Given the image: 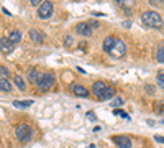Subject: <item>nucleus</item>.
Returning a JSON list of instances; mask_svg holds the SVG:
<instances>
[{"label": "nucleus", "instance_id": "20", "mask_svg": "<svg viewBox=\"0 0 164 148\" xmlns=\"http://www.w3.org/2000/svg\"><path fill=\"white\" fill-rule=\"evenodd\" d=\"M123 104V99L121 97H115V99H112V102H110V106L112 107H115V109H118V107Z\"/></svg>", "mask_w": 164, "mask_h": 148}, {"label": "nucleus", "instance_id": "21", "mask_svg": "<svg viewBox=\"0 0 164 148\" xmlns=\"http://www.w3.org/2000/svg\"><path fill=\"white\" fill-rule=\"evenodd\" d=\"M64 45H66V48H72V45H74V38H72L71 35H67L64 38Z\"/></svg>", "mask_w": 164, "mask_h": 148}, {"label": "nucleus", "instance_id": "28", "mask_svg": "<svg viewBox=\"0 0 164 148\" xmlns=\"http://www.w3.org/2000/svg\"><path fill=\"white\" fill-rule=\"evenodd\" d=\"M154 140L159 141V143H164V137H161V135H156V137H154Z\"/></svg>", "mask_w": 164, "mask_h": 148}, {"label": "nucleus", "instance_id": "22", "mask_svg": "<svg viewBox=\"0 0 164 148\" xmlns=\"http://www.w3.org/2000/svg\"><path fill=\"white\" fill-rule=\"evenodd\" d=\"M157 86H159V87H163L164 89V71H161L159 74H157Z\"/></svg>", "mask_w": 164, "mask_h": 148}, {"label": "nucleus", "instance_id": "26", "mask_svg": "<svg viewBox=\"0 0 164 148\" xmlns=\"http://www.w3.org/2000/svg\"><path fill=\"white\" fill-rule=\"evenodd\" d=\"M0 74H2V76H5V78H7V76H8V74H10V73H8V69H7V67L0 66Z\"/></svg>", "mask_w": 164, "mask_h": 148}, {"label": "nucleus", "instance_id": "4", "mask_svg": "<svg viewBox=\"0 0 164 148\" xmlns=\"http://www.w3.org/2000/svg\"><path fill=\"white\" fill-rule=\"evenodd\" d=\"M110 54L113 58H117V59H121V58L126 54V45H125V41H121V40H115V45H113V48H112Z\"/></svg>", "mask_w": 164, "mask_h": 148}, {"label": "nucleus", "instance_id": "11", "mask_svg": "<svg viewBox=\"0 0 164 148\" xmlns=\"http://www.w3.org/2000/svg\"><path fill=\"white\" fill-rule=\"evenodd\" d=\"M105 89H107V84H105L104 81H97V82H94V86H92V94L95 95V97H99Z\"/></svg>", "mask_w": 164, "mask_h": 148}, {"label": "nucleus", "instance_id": "19", "mask_svg": "<svg viewBox=\"0 0 164 148\" xmlns=\"http://www.w3.org/2000/svg\"><path fill=\"white\" fill-rule=\"evenodd\" d=\"M156 59L157 63H164V45H161L156 51Z\"/></svg>", "mask_w": 164, "mask_h": 148}, {"label": "nucleus", "instance_id": "5", "mask_svg": "<svg viewBox=\"0 0 164 148\" xmlns=\"http://www.w3.org/2000/svg\"><path fill=\"white\" fill-rule=\"evenodd\" d=\"M53 10H54L53 4H51L49 0H44L38 8V17L41 18V20H46V18H49L51 15H53Z\"/></svg>", "mask_w": 164, "mask_h": 148}, {"label": "nucleus", "instance_id": "13", "mask_svg": "<svg viewBox=\"0 0 164 148\" xmlns=\"http://www.w3.org/2000/svg\"><path fill=\"white\" fill-rule=\"evenodd\" d=\"M115 40H117V38H113V36H107V38L104 40V45H102L104 51L110 53V51H112V48H113V45H115Z\"/></svg>", "mask_w": 164, "mask_h": 148}, {"label": "nucleus", "instance_id": "9", "mask_svg": "<svg viewBox=\"0 0 164 148\" xmlns=\"http://www.w3.org/2000/svg\"><path fill=\"white\" fill-rule=\"evenodd\" d=\"M71 91H72V94L77 95V97H87V95H89V91H87L84 86H81V84H72Z\"/></svg>", "mask_w": 164, "mask_h": 148}, {"label": "nucleus", "instance_id": "29", "mask_svg": "<svg viewBox=\"0 0 164 148\" xmlns=\"http://www.w3.org/2000/svg\"><path fill=\"white\" fill-rule=\"evenodd\" d=\"M146 92H148V94H153L154 87H153V86H146Z\"/></svg>", "mask_w": 164, "mask_h": 148}, {"label": "nucleus", "instance_id": "25", "mask_svg": "<svg viewBox=\"0 0 164 148\" xmlns=\"http://www.w3.org/2000/svg\"><path fill=\"white\" fill-rule=\"evenodd\" d=\"M149 4L154 5V7H161V5H164L163 0H149Z\"/></svg>", "mask_w": 164, "mask_h": 148}, {"label": "nucleus", "instance_id": "8", "mask_svg": "<svg viewBox=\"0 0 164 148\" xmlns=\"http://www.w3.org/2000/svg\"><path fill=\"white\" fill-rule=\"evenodd\" d=\"M15 49V45L10 41L8 38H0V51H4L5 54L12 53Z\"/></svg>", "mask_w": 164, "mask_h": 148}, {"label": "nucleus", "instance_id": "7", "mask_svg": "<svg viewBox=\"0 0 164 148\" xmlns=\"http://www.w3.org/2000/svg\"><path fill=\"white\" fill-rule=\"evenodd\" d=\"M75 32L81 36H84V38H89V36L92 35V28H90L89 23H79L77 26H75Z\"/></svg>", "mask_w": 164, "mask_h": 148}, {"label": "nucleus", "instance_id": "31", "mask_svg": "<svg viewBox=\"0 0 164 148\" xmlns=\"http://www.w3.org/2000/svg\"><path fill=\"white\" fill-rule=\"evenodd\" d=\"M90 28H99V23H97V21H90Z\"/></svg>", "mask_w": 164, "mask_h": 148}, {"label": "nucleus", "instance_id": "12", "mask_svg": "<svg viewBox=\"0 0 164 148\" xmlns=\"http://www.w3.org/2000/svg\"><path fill=\"white\" fill-rule=\"evenodd\" d=\"M113 95H115V89L113 87H110V86H107V89H105L102 94L99 95V100H112L113 99Z\"/></svg>", "mask_w": 164, "mask_h": 148}, {"label": "nucleus", "instance_id": "33", "mask_svg": "<svg viewBox=\"0 0 164 148\" xmlns=\"http://www.w3.org/2000/svg\"><path fill=\"white\" fill-rule=\"evenodd\" d=\"M89 148H95V145H89Z\"/></svg>", "mask_w": 164, "mask_h": 148}, {"label": "nucleus", "instance_id": "16", "mask_svg": "<svg viewBox=\"0 0 164 148\" xmlns=\"http://www.w3.org/2000/svg\"><path fill=\"white\" fill-rule=\"evenodd\" d=\"M39 76H41V74H39L38 69H35V67L28 71V79H30V82H33V84H36V82H38Z\"/></svg>", "mask_w": 164, "mask_h": 148}, {"label": "nucleus", "instance_id": "18", "mask_svg": "<svg viewBox=\"0 0 164 148\" xmlns=\"http://www.w3.org/2000/svg\"><path fill=\"white\" fill-rule=\"evenodd\" d=\"M13 82H15V86H17L20 91H25V89H26V84H25V81H23L22 76H15V78H13Z\"/></svg>", "mask_w": 164, "mask_h": 148}, {"label": "nucleus", "instance_id": "6", "mask_svg": "<svg viewBox=\"0 0 164 148\" xmlns=\"http://www.w3.org/2000/svg\"><path fill=\"white\" fill-rule=\"evenodd\" d=\"M112 141H113L118 148H130L131 147L130 137H125V135H113V137H112Z\"/></svg>", "mask_w": 164, "mask_h": 148}, {"label": "nucleus", "instance_id": "15", "mask_svg": "<svg viewBox=\"0 0 164 148\" xmlns=\"http://www.w3.org/2000/svg\"><path fill=\"white\" fill-rule=\"evenodd\" d=\"M0 91L2 92H12V84L7 78H0Z\"/></svg>", "mask_w": 164, "mask_h": 148}, {"label": "nucleus", "instance_id": "2", "mask_svg": "<svg viewBox=\"0 0 164 148\" xmlns=\"http://www.w3.org/2000/svg\"><path fill=\"white\" fill-rule=\"evenodd\" d=\"M15 135H17V138L20 141H30L33 137V128L30 125H26V123H20L15 128Z\"/></svg>", "mask_w": 164, "mask_h": 148}, {"label": "nucleus", "instance_id": "23", "mask_svg": "<svg viewBox=\"0 0 164 148\" xmlns=\"http://www.w3.org/2000/svg\"><path fill=\"white\" fill-rule=\"evenodd\" d=\"M113 114H115V115H120V117H123V119H126V120L130 119V117H128V114H126V112H123V110H120V109H115V110H113Z\"/></svg>", "mask_w": 164, "mask_h": 148}, {"label": "nucleus", "instance_id": "34", "mask_svg": "<svg viewBox=\"0 0 164 148\" xmlns=\"http://www.w3.org/2000/svg\"><path fill=\"white\" fill-rule=\"evenodd\" d=\"M163 4H164V0H163Z\"/></svg>", "mask_w": 164, "mask_h": 148}, {"label": "nucleus", "instance_id": "17", "mask_svg": "<svg viewBox=\"0 0 164 148\" xmlns=\"http://www.w3.org/2000/svg\"><path fill=\"white\" fill-rule=\"evenodd\" d=\"M13 106L18 107V109H26V107L33 106V100H31V99H28V100H15Z\"/></svg>", "mask_w": 164, "mask_h": 148}, {"label": "nucleus", "instance_id": "1", "mask_svg": "<svg viewBox=\"0 0 164 148\" xmlns=\"http://www.w3.org/2000/svg\"><path fill=\"white\" fill-rule=\"evenodd\" d=\"M141 21L146 26H151V28H161L163 26V18L157 12H153V10H148V12H143L141 15Z\"/></svg>", "mask_w": 164, "mask_h": 148}, {"label": "nucleus", "instance_id": "10", "mask_svg": "<svg viewBox=\"0 0 164 148\" xmlns=\"http://www.w3.org/2000/svg\"><path fill=\"white\" fill-rule=\"evenodd\" d=\"M28 36H30V40H31L33 43H43L44 38H46L43 33L39 32V30H30V32H28Z\"/></svg>", "mask_w": 164, "mask_h": 148}, {"label": "nucleus", "instance_id": "30", "mask_svg": "<svg viewBox=\"0 0 164 148\" xmlns=\"http://www.w3.org/2000/svg\"><path fill=\"white\" fill-rule=\"evenodd\" d=\"M87 117H89V120H95V114L94 112H87Z\"/></svg>", "mask_w": 164, "mask_h": 148}, {"label": "nucleus", "instance_id": "32", "mask_svg": "<svg viewBox=\"0 0 164 148\" xmlns=\"http://www.w3.org/2000/svg\"><path fill=\"white\" fill-rule=\"evenodd\" d=\"M113 2H117V4H121V2H123V0H113Z\"/></svg>", "mask_w": 164, "mask_h": 148}, {"label": "nucleus", "instance_id": "3", "mask_svg": "<svg viewBox=\"0 0 164 148\" xmlns=\"http://www.w3.org/2000/svg\"><path fill=\"white\" fill-rule=\"evenodd\" d=\"M54 82H56L54 74L44 73V74H41V76H39V79H38V82H36V86H38L41 91H49V89L54 86Z\"/></svg>", "mask_w": 164, "mask_h": 148}, {"label": "nucleus", "instance_id": "24", "mask_svg": "<svg viewBox=\"0 0 164 148\" xmlns=\"http://www.w3.org/2000/svg\"><path fill=\"white\" fill-rule=\"evenodd\" d=\"M121 4L125 5L126 8H130V7H133V5H135V0H123Z\"/></svg>", "mask_w": 164, "mask_h": 148}, {"label": "nucleus", "instance_id": "14", "mask_svg": "<svg viewBox=\"0 0 164 148\" xmlns=\"http://www.w3.org/2000/svg\"><path fill=\"white\" fill-rule=\"evenodd\" d=\"M8 40H10L13 45L20 43V41H22V32H20V30H12L10 35H8Z\"/></svg>", "mask_w": 164, "mask_h": 148}, {"label": "nucleus", "instance_id": "27", "mask_svg": "<svg viewBox=\"0 0 164 148\" xmlns=\"http://www.w3.org/2000/svg\"><path fill=\"white\" fill-rule=\"evenodd\" d=\"M43 2H44V0H30V4H31V5H41Z\"/></svg>", "mask_w": 164, "mask_h": 148}]
</instances>
